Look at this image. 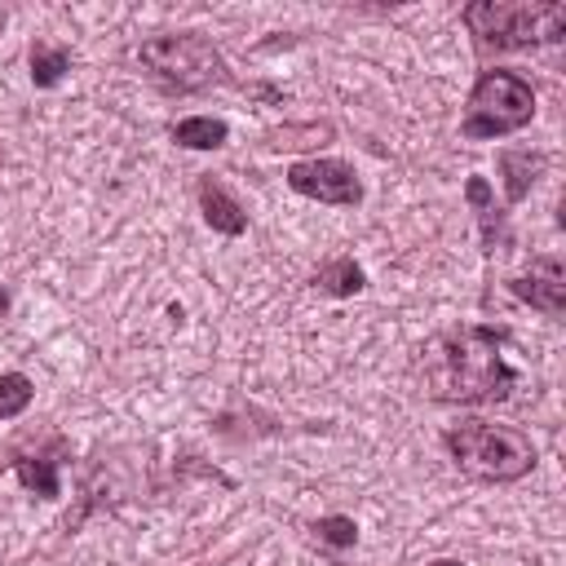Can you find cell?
<instances>
[{"instance_id":"17","label":"cell","mask_w":566,"mask_h":566,"mask_svg":"<svg viewBox=\"0 0 566 566\" xmlns=\"http://www.w3.org/2000/svg\"><path fill=\"white\" fill-rule=\"evenodd\" d=\"M429 566H464V562H451V557H442V562H429Z\"/></svg>"},{"instance_id":"14","label":"cell","mask_w":566,"mask_h":566,"mask_svg":"<svg viewBox=\"0 0 566 566\" xmlns=\"http://www.w3.org/2000/svg\"><path fill=\"white\" fill-rule=\"evenodd\" d=\"M13 469H18V478H22L35 495H44V500L57 495V469H53V460H27V455H22Z\"/></svg>"},{"instance_id":"3","label":"cell","mask_w":566,"mask_h":566,"mask_svg":"<svg viewBox=\"0 0 566 566\" xmlns=\"http://www.w3.org/2000/svg\"><path fill=\"white\" fill-rule=\"evenodd\" d=\"M447 451L464 473L482 482H513L535 469V447L517 429L491 420H460L447 429Z\"/></svg>"},{"instance_id":"2","label":"cell","mask_w":566,"mask_h":566,"mask_svg":"<svg viewBox=\"0 0 566 566\" xmlns=\"http://www.w3.org/2000/svg\"><path fill=\"white\" fill-rule=\"evenodd\" d=\"M464 27L478 35L482 49H531L562 40L566 4L548 0H478L464 9Z\"/></svg>"},{"instance_id":"5","label":"cell","mask_w":566,"mask_h":566,"mask_svg":"<svg viewBox=\"0 0 566 566\" xmlns=\"http://www.w3.org/2000/svg\"><path fill=\"white\" fill-rule=\"evenodd\" d=\"M137 57H142V66H150L155 80H164L168 88H181V93H199V88H212L226 80L221 53L195 31L155 35L137 49Z\"/></svg>"},{"instance_id":"12","label":"cell","mask_w":566,"mask_h":566,"mask_svg":"<svg viewBox=\"0 0 566 566\" xmlns=\"http://www.w3.org/2000/svg\"><path fill=\"white\" fill-rule=\"evenodd\" d=\"M323 292H332V296H354L358 287H363V270L349 261V256H336V261H327L323 270H318V279H314Z\"/></svg>"},{"instance_id":"15","label":"cell","mask_w":566,"mask_h":566,"mask_svg":"<svg viewBox=\"0 0 566 566\" xmlns=\"http://www.w3.org/2000/svg\"><path fill=\"white\" fill-rule=\"evenodd\" d=\"M314 531H318V539H327V544H336V548H349V544L358 539V526H354L349 517H318Z\"/></svg>"},{"instance_id":"10","label":"cell","mask_w":566,"mask_h":566,"mask_svg":"<svg viewBox=\"0 0 566 566\" xmlns=\"http://www.w3.org/2000/svg\"><path fill=\"white\" fill-rule=\"evenodd\" d=\"M500 168H504V195H509V203H517V199H526V190L535 181L539 155H531V150H504L500 155Z\"/></svg>"},{"instance_id":"16","label":"cell","mask_w":566,"mask_h":566,"mask_svg":"<svg viewBox=\"0 0 566 566\" xmlns=\"http://www.w3.org/2000/svg\"><path fill=\"white\" fill-rule=\"evenodd\" d=\"M4 310H9V292L0 287V314H4Z\"/></svg>"},{"instance_id":"7","label":"cell","mask_w":566,"mask_h":566,"mask_svg":"<svg viewBox=\"0 0 566 566\" xmlns=\"http://www.w3.org/2000/svg\"><path fill=\"white\" fill-rule=\"evenodd\" d=\"M513 292L522 301H531L544 314H562L566 310V270L557 256H535L531 270L522 279H513Z\"/></svg>"},{"instance_id":"6","label":"cell","mask_w":566,"mask_h":566,"mask_svg":"<svg viewBox=\"0 0 566 566\" xmlns=\"http://www.w3.org/2000/svg\"><path fill=\"white\" fill-rule=\"evenodd\" d=\"M287 186L305 199H318V203H336V208H354L363 199V181L349 164L340 159H301L287 168Z\"/></svg>"},{"instance_id":"8","label":"cell","mask_w":566,"mask_h":566,"mask_svg":"<svg viewBox=\"0 0 566 566\" xmlns=\"http://www.w3.org/2000/svg\"><path fill=\"white\" fill-rule=\"evenodd\" d=\"M199 208H203V221H208L212 230H221V234H243V226H248L243 208H239L212 177L199 181Z\"/></svg>"},{"instance_id":"9","label":"cell","mask_w":566,"mask_h":566,"mask_svg":"<svg viewBox=\"0 0 566 566\" xmlns=\"http://www.w3.org/2000/svg\"><path fill=\"white\" fill-rule=\"evenodd\" d=\"M226 137H230L226 119H212V115H195L172 128V142H181L190 150H217V146H226Z\"/></svg>"},{"instance_id":"4","label":"cell","mask_w":566,"mask_h":566,"mask_svg":"<svg viewBox=\"0 0 566 566\" xmlns=\"http://www.w3.org/2000/svg\"><path fill=\"white\" fill-rule=\"evenodd\" d=\"M531 119H535V88L517 71H482V80L469 93L460 133L469 142H486V137L517 133Z\"/></svg>"},{"instance_id":"13","label":"cell","mask_w":566,"mask_h":566,"mask_svg":"<svg viewBox=\"0 0 566 566\" xmlns=\"http://www.w3.org/2000/svg\"><path fill=\"white\" fill-rule=\"evenodd\" d=\"M31 380L22 376V371H4L0 376V420H13V416H22L27 407H31Z\"/></svg>"},{"instance_id":"1","label":"cell","mask_w":566,"mask_h":566,"mask_svg":"<svg viewBox=\"0 0 566 566\" xmlns=\"http://www.w3.org/2000/svg\"><path fill=\"white\" fill-rule=\"evenodd\" d=\"M513 380L517 376L486 327L442 332L424 349V385L442 402H500L513 394Z\"/></svg>"},{"instance_id":"11","label":"cell","mask_w":566,"mask_h":566,"mask_svg":"<svg viewBox=\"0 0 566 566\" xmlns=\"http://www.w3.org/2000/svg\"><path fill=\"white\" fill-rule=\"evenodd\" d=\"M66 66H71V53H66L62 44H53V40H35V44H31V80H35L40 88L57 84V80L66 75Z\"/></svg>"}]
</instances>
